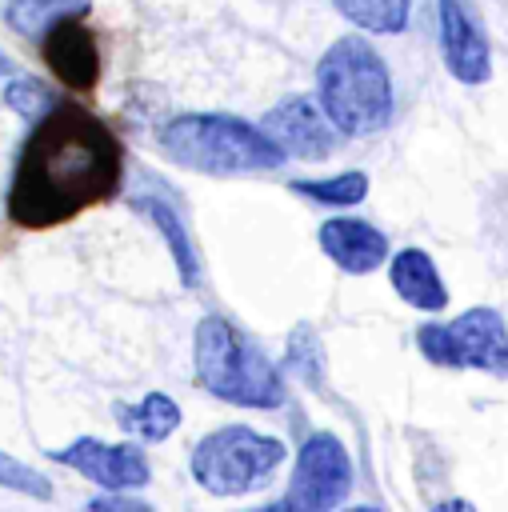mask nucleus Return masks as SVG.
I'll return each mask as SVG.
<instances>
[{"label":"nucleus","instance_id":"nucleus-8","mask_svg":"<svg viewBox=\"0 0 508 512\" xmlns=\"http://www.w3.org/2000/svg\"><path fill=\"white\" fill-rule=\"evenodd\" d=\"M52 460L68 464L84 480H92L100 488H112V492H132V488H144L152 480L148 456L128 440L108 444V440H96V436H76L72 444L56 448Z\"/></svg>","mask_w":508,"mask_h":512},{"label":"nucleus","instance_id":"nucleus-1","mask_svg":"<svg viewBox=\"0 0 508 512\" xmlns=\"http://www.w3.org/2000/svg\"><path fill=\"white\" fill-rule=\"evenodd\" d=\"M124 180L120 136L84 104L56 100L28 132L4 212L16 228L44 232L76 220L80 212L108 204Z\"/></svg>","mask_w":508,"mask_h":512},{"label":"nucleus","instance_id":"nucleus-9","mask_svg":"<svg viewBox=\"0 0 508 512\" xmlns=\"http://www.w3.org/2000/svg\"><path fill=\"white\" fill-rule=\"evenodd\" d=\"M260 132L280 148L284 160H328L336 152V128L312 96H288L276 108H268Z\"/></svg>","mask_w":508,"mask_h":512},{"label":"nucleus","instance_id":"nucleus-2","mask_svg":"<svg viewBox=\"0 0 508 512\" xmlns=\"http://www.w3.org/2000/svg\"><path fill=\"white\" fill-rule=\"evenodd\" d=\"M316 104L340 136H372L388 128L396 96L384 56L364 36H340L316 64Z\"/></svg>","mask_w":508,"mask_h":512},{"label":"nucleus","instance_id":"nucleus-13","mask_svg":"<svg viewBox=\"0 0 508 512\" xmlns=\"http://www.w3.org/2000/svg\"><path fill=\"white\" fill-rule=\"evenodd\" d=\"M128 204H132L144 220L156 224L160 240H164L168 252H172V264H176V272H180V284H184V288H200V256H196L192 232L184 228L180 212H176L164 196H156V192H136V196H128Z\"/></svg>","mask_w":508,"mask_h":512},{"label":"nucleus","instance_id":"nucleus-4","mask_svg":"<svg viewBox=\"0 0 508 512\" xmlns=\"http://www.w3.org/2000/svg\"><path fill=\"white\" fill-rule=\"evenodd\" d=\"M196 380L224 404L236 408H280L284 404V376L280 368L224 316H204L192 336Z\"/></svg>","mask_w":508,"mask_h":512},{"label":"nucleus","instance_id":"nucleus-12","mask_svg":"<svg viewBox=\"0 0 508 512\" xmlns=\"http://www.w3.org/2000/svg\"><path fill=\"white\" fill-rule=\"evenodd\" d=\"M40 52H44L48 72H52L64 88H72V92L96 88V80H100V48H96V36L88 32L84 20L56 24V28L40 40Z\"/></svg>","mask_w":508,"mask_h":512},{"label":"nucleus","instance_id":"nucleus-7","mask_svg":"<svg viewBox=\"0 0 508 512\" xmlns=\"http://www.w3.org/2000/svg\"><path fill=\"white\" fill-rule=\"evenodd\" d=\"M352 492V456L336 432H312L292 464L284 504L292 512H332Z\"/></svg>","mask_w":508,"mask_h":512},{"label":"nucleus","instance_id":"nucleus-14","mask_svg":"<svg viewBox=\"0 0 508 512\" xmlns=\"http://www.w3.org/2000/svg\"><path fill=\"white\" fill-rule=\"evenodd\" d=\"M388 280H392L396 296L420 312L448 308V288H444V280H440V272L424 248H400L388 260Z\"/></svg>","mask_w":508,"mask_h":512},{"label":"nucleus","instance_id":"nucleus-20","mask_svg":"<svg viewBox=\"0 0 508 512\" xmlns=\"http://www.w3.org/2000/svg\"><path fill=\"white\" fill-rule=\"evenodd\" d=\"M4 104L12 108V112H20L24 120H40L52 104H56V96H52V88H44L40 80H32V76H12L8 84H4Z\"/></svg>","mask_w":508,"mask_h":512},{"label":"nucleus","instance_id":"nucleus-22","mask_svg":"<svg viewBox=\"0 0 508 512\" xmlns=\"http://www.w3.org/2000/svg\"><path fill=\"white\" fill-rule=\"evenodd\" d=\"M84 512H156V508L136 496H92L84 504Z\"/></svg>","mask_w":508,"mask_h":512},{"label":"nucleus","instance_id":"nucleus-6","mask_svg":"<svg viewBox=\"0 0 508 512\" xmlns=\"http://www.w3.org/2000/svg\"><path fill=\"white\" fill-rule=\"evenodd\" d=\"M416 348L436 368H480L508 380V328L496 308H468L448 324L416 328Z\"/></svg>","mask_w":508,"mask_h":512},{"label":"nucleus","instance_id":"nucleus-10","mask_svg":"<svg viewBox=\"0 0 508 512\" xmlns=\"http://www.w3.org/2000/svg\"><path fill=\"white\" fill-rule=\"evenodd\" d=\"M436 32H440V56L444 68L460 84H484L492 76V48L476 20V12L464 0H440L436 4Z\"/></svg>","mask_w":508,"mask_h":512},{"label":"nucleus","instance_id":"nucleus-18","mask_svg":"<svg viewBox=\"0 0 508 512\" xmlns=\"http://www.w3.org/2000/svg\"><path fill=\"white\" fill-rule=\"evenodd\" d=\"M336 12L364 28V32H376V36H396L408 28V12H412V0H332Z\"/></svg>","mask_w":508,"mask_h":512},{"label":"nucleus","instance_id":"nucleus-17","mask_svg":"<svg viewBox=\"0 0 508 512\" xmlns=\"http://www.w3.org/2000/svg\"><path fill=\"white\" fill-rule=\"evenodd\" d=\"M288 188L324 208H352L368 196V176L360 168H352V172H336V176H304V180H292Z\"/></svg>","mask_w":508,"mask_h":512},{"label":"nucleus","instance_id":"nucleus-3","mask_svg":"<svg viewBox=\"0 0 508 512\" xmlns=\"http://www.w3.org/2000/svg\"><path fill=\"white\" fill-rule=\"evenodd\" d=\"M156 144L172 164L200 176H244L284 164L280 148L260 132V124L232 112H180L160 124Z\"/></svg>","mask_w":508,"mask_h":512},{"label":"nucleus","instance_id":"nucleus-11","mask_svg":"<svg viewBox=\"0 0 508 512\" xmlns=\"http://www.w3.org/2000/svg\"><path fill=\"white\" fill-rule=\"evenodd\" d=\"M320 240V252L348 276H368L376 272L384 260H388V236L368 224V220H356V216H332L320 224L316 232Z\"/></svg>","mask_w":508,"mask_h":512},{"label":"nucleus","instance_id":"nucleus-5","mask_svg":"<svg viewBox=\"0 0 508 512\" xmlns=\"http://www.w3.org/2000/svg\"><path fill=\"white\" fill-rule=\"evenodd\" d=\"M284 456L288 452L276 436L256 432L248 424H224L196 440L188 472L212 496H244L252 488H264L280 472Z\"/></svg>","mask_w":508,"mask_h":512},{"label":"nucleus","instance_id":"nucleus-15","mask_svg":"<svg viewBox=\"0 0 508 512\" xmlns=\"http://www.w3.org/2000/svg\"><path fill=\"white\" fill-rule=\"evenodd\" d=\"M92 12V0H4V20L24 40H44L56 24L84 20Z\"/></svg>","mask_w":508,"mask_h":512},{"label":"nucleus","instance_id":"nucleus-19","mask_svg":"<svg viewBox=\"0 0 508 512\" xmlns=\"http://www.w3.org/2000/svg\"><path fill=\"white\" fill-rule=\"evenodd\" d=\"M284 364H288L308 388H320V380H324V348H320V340L312 336L308 324H300V328L288 336Z\"/></svg>","mask_w":508,"mask_h":512},{"label":"nucleus","instance_id":"nucleus-16","mask_svg":"<svg viewBox=\"0 0 508 512\" xmlns=\"http://www.w3.org/2000/svg\"><path fill=\"white\" fill-rule=\"evenodd\" d=\"M112 416H116V424H120L124 432H136V436H144V440H152V444L168 440V436L180 428V404H176L168 392H148V396L136 400V404H116Z\"/></svg>","mask_w":508,"mask_h":512},{"label":"nucleus","instance_id":"nucleus-24","mask_svg":"<svg viewBox=\"0 0 508 512\" xmlns=\"http://www.w3.org/2000/svg\"><path fill=\"white\" fill-rule=\"evenodd\" d=\"M244 512H292L284 500H276V504H260V508H244Z\"/></svg>","mask_w":508,"mask_h":512},{"label":"nucleus","instance_id":"nucleus-25","mask_svg":"<svg viewBox=\"0 0 508 512\" xmlns=\"http://www.w3.org/2000/svg\"><path fill=\"white\" fill-rule=\"evenodd\" d=\"M8 76H16V64H12V60L0 52V80H8Z\"/></svg>","mask_w":508,"mask_h":512},{"label":"nucleus","instance_id":"nucleus-26","mask_svg":"<svg viewBox=\"0 0 508 512\" xmlns=\"http://www.w3.org/2000/svg\"><path fill=\"white\" fill-rule=\"evenodd\" d=\"M344 512H380V508H372V504H356V508H344Z\"/></svg>","mask_w":508,"mask_h":512},{"label":"nucleus","instance_id":"nucleus-23","mask_svg":"<svg viewBox=\"0 0 508 512\" xmlns=\"http://www.w3.org/2000/svg\"><path fill=\"white\" fill-rule=\"evenodd\" d=\"M432 512H476L468 500H460V496H448V500H440V504H432Z\"/></svg>","mask_w":508,"mask_h":512},{"label":"nucleus","instance_id":"nucleus-21","mask_svg":"<svg viewBox=\"0 0 508 512\" xmlns=\"http://www.w3.org/2000/svg\"><path fill=\"white\" fill-rule=\"evenodd\" d=\"M0 488L32 496V500H52V480L40 468H32V464H24V460H16L8 452H0Z\"/></svg>","mask_w":508,"mask_h":512}]
</instances>
